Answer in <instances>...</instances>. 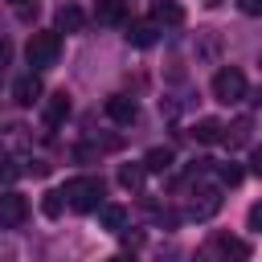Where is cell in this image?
Returning a JSON list of instances; mask_svg holds the SVG:
<instances>
[{
	"instance_id": "6da1fadb",
	"label": "cell",
	"mask_w": 262,
	"mask_h": 262,
	"mask_svg": "<svg viewBox=\"0 0 262 262\" xmlns=\"http://www.w3.org/2000/svg\"><path fill=\"white\" fill-rule=\"evenodd\" d=\"M61 192H66L70 209H78V213H98L106 184H102V176H74V180H66Z\"/></svg>"
},
{
	"instance_id": "7a4b0ae2",
	"label": "cell",
	"mask_w": 262,
	"mask_h": 262,
	"mask_svg": "<svg viewBox=\"0 0 262 262\" xmlns=\"http://www.w3.org/2000/svg\"><path fill=\"white\" fill-rule=\"evenodd\" d=\"M57 53H61V33H57V29H41V33H33L29 45H25V57H29L33 70H49V66L57 61Z\"/></svg>"
},
{
	"instance_id": "3957f363",
	"label": "cell",
	"mask_w": 262,
	"mask_h": 262,
	"mask_svg": "<svg viewBox=\"0 0 262 262\" xmlns=\"http://www.w3.org/2000/svg\"><path fill=\"white\" fill-rule=\"evenodd\" d=\"M213 98L217 102H242L246 98V74L237 70V66H225V70H217L213 74Z\"/></svg>"
},
{
	"instance_id": "277c9868",
	"label": "cell",
	"mask_w": 262,
	"mask_h": 262,
	"mask_svg": "<svg viewBox=\"0 0 262 262\" xmlns=\"http://www.w3.org/2000/svg\"><path fill=\"white\" fill-rule=\"evenodd\" d=\"M25 217H29V201L16 188L0 192V225L4 229H16V225H25Z\"/></svg>"
},
{
	"instance_id": "5b68a950",
	"label": "cell",
	"mask_w": 262,
	"mask_h": 262,
	"mask_svg": "<svg viewBox=\"0 0 262 262\" xmlns=\"http://www.w3.org/2000/svg\"><path fill=\"white\" fill-rule=\"evenodd\" d=\"M41 98V78L37 74H20L16 82H12V102L16 106H33Z\"/></svg>"
},
{
	"instance_id": "8992f818",
	"label": "cell",
	"mask_w": 262,
	"mask_h": 262,
	"mask_svg": "<svg viewBox=\"0 0 262 262\" xmlns=\"http://www.w3.org/2000/svg\"><path fill=\"white\" fill-rule=\"evenodd\" d=\"M213 246H217V254H221V262H250V246H246L242 237H229V233H217V237H213Z\"/></svg>"
},
{
	"instance_id": "52a82bcc",
	"label": "cell",
	"mask_w": 262,
	"mask_h": 262,
	"mask_svg": "<svg viewBox=\"0 0 262 262\" xmlns=\"http://www.w3.org/2000/svg\"><path fill=\"white\" fill-rule=\"evenodd\" d=\"M66 119H70V94L57 90V94L45 98V127H61Z\"/></svg>"
},
{
	"instance_id": "ba28073f",
	"label": "cell",
	"mask_w": 262,
	"mask_h": 262,
	"mask_svg": "<svg viewBox=\"0 0 262 262\" xmlns=\"http://www.w3.org/2000/svg\"><path fill=\"white\" fill-rule=\"evenodd\" d=\"M106 115H111L115 123H135L139 106H135L131 94H111V98H106Z\"/></svg>"
},
{
	"instance_id": "9c48e42d",
	"label": "cell",
	"mask_w": 262,
	"mask_h": 262,
	"mask_svg": "<svg viewBox=\"0 0 262 262\" xmlns=\"http://www.w3.org/2000/svg\"><path fill=\"white\" fill-rule=\"evenodd\" d=\"M151 20L156 25H184V4L180 0H156L151 4Z\"/></svg>"
},
{
	"instance_id": "30bf717a",
	"label": "cell",
	"mask_w": 262,
	"mask_h": 262,
	"mask_svg": "<svg viewBox=\"0 0 262 262\" xmlns=\"http://www.w3.org/2000/svg\"><path fill=\"white\" fill-rule=\"evenodd\" d=\"M127 45L151 49V45H156V20H131V25H127Z\"/></svg>"
},
{
	"instance_id": "8fae6325",
	"label": "cell",
	"mask_w": 262,
	"mask_h": 262,
	"mask_svg": "<svg viewBox=\"0 0 262 262\" xmlns=\"http://www.w3.org/2000/svg\"><path fill=\"white\" fill-rule=\"evenodd\" d=\"M82 25H86V12L78 4H61L57 8V33H78Z\"/></svg>"
},
{
	"instance_id": "7c38bea8",
	"label": "cell",
	"mask_w": 262,
	"mask_h": 262,
	"mask_svg": "<svg viewBox=\"0 0 262 262\" xmlns=\"http://www.w3.org/2000/svg\"><path fill=\"white\" fill-rule=\"evenodd\" d=\"M143 180H147V168H143V164H119V184H123L127 192H139Z\"/></svg>"
},
{
	"instance_id": "4fadbf2b",
	"label": "cell",
	"mask_w": 262,
	"mask_h": 262,
	"mask_svg": "<svg viewBox=\"0 0 262 262\" xmlns=\"http://www.w3.org/2000/svg\"><path fill=\"white\" fill-rule=\"evenodd\" d=\"M98 221H102V229L123 233V225H127V209H123V205H98Z\"/></svg>"
},
{
	"instance_id": "5bb4252c",
	"label": "cell",
	"mask_w": 262,
	"mask_h": 262,
	"mask_svg": "<svg viewBox=\"0 0 262 262\" xmlns=\"http://www.w3.org/2000/svg\"><path fill=\"white\" fill-rule=\"evenodd\" d=\"M188 135H192L196 143H217V139H221V123H217V119H196Z\"/></svg>"
},
{
	"instance_id": "9a60e30c",
	"label": "cell",
	"mask_w": 262,
	"mask_h": 262,
	"mask_svg": "<svg viewBox=\"0 0 262 262\" xmlns=\"http://www.w3.org/2000/svg\"><path fill=\"white\" fill-rule=\"evenodd\" d=\"M172 160H176V156H172V147H151L139 164H143L147 172H168V168H172Z\"/></svg>"
},
{
	"instance_id": "2e32d148",
	"label": "cell",
	"mask_w": 262,
	"mask_h": 262,
	"mask_svg": "<svg viewBox=\"0 0 262 262\" xmlns=\"http://www.w3.org/2000/svg\"><path fill=\"white\" fill-rule=\"evenodd\" d=\"M221 139H225L229 147H242V143L250 139V119H237L233 127H221Z\"/></svg>"
},
{
	"instance_id": "e0dca14e",
	"label": "cell",
	"mask_w": 262,
	"mask_h": 262,
	"mask_svg": "<svg viewBox=\"0 0 262 262\" xmlns=\"http://www.w3.org/2000/svg\"><path fill=\"white\" fill-rule=\"evenodd\" d=\"M217 209H221V196H217V192L209 188V192H201V201L192 205V217H201V221H205V217H213Z\"/></svg>"
},
{
	"instance_id": "ac0fdd59",
	"label": "cell",
	"mask_w": 262,
	"mask_h": 262,
	"mask_svg": "<svg viewBox=\"0 0 262 262\" xmlns=\"http://www.w3.org/2000/svg\"><path fill=\"white\" fill-rule=\"evenodd\" d=\"M61 209H66V192H61V188H49V192L41 196V213H45V217H61Z\"/></svg>"
},
{
	"instance_id": "d6986e66",
	"label": "cell",
	"mask_w": 262,
	"mask_h": 262,
	"mask_svg": "<svg viewBox=\"0 0 262 262\" xmlns=\"http://www.w3.org/2000/svg\"><path fill=\"white\" fill-rule=\"evenodd\" d=\"M98 20L102 25H119L123 20V0H102L98 4Z\"/></svg>"
},
{
	"instance_id": "ffe728a7",
	"label": "cell",
	"mask_w": 262,
	"mask_h": 262,
	"mask_svg": "<svg viewBox=\"0 0 262 262\" xmlns=\"http://www.w3.org/2000/svg\"><path fill=\"white\" fill-rule=\"evenodd\" d=\"M246 229L262 233V201H258V205H250V213H246Z\"/></svg>"
},
{
	"instance_id": "44dd1931",
	"label": "cell",
	"mask_w": 262,
	"mask_h": 262,
	"mask_svg": "<svg viewBox=\"0 0 262 262\" xmlns=\"http://www.w3.org/2000/svg\"><path fill=\"white\" fill-rule=\"evenodd\" d=\"M221 184H229V188L242 184V168H237V164H225V168H221Z\"/></svg>"
},
{
	"instance_id": "7402d4cb",
	"label": "cell",
	"mask_w": 262,
	"mask_h": 262,
	"mask_svg": "<svg viewBox=\"0 0 262 262\" xmlns=\"http://www.w3.org/2000/svg\"><path fill=\"white\" fill-rule=\"evenodd\" d=\"M237 8H242L246 16H262V0H237Z\"/></svg>"
},
{
	"instance_id": "603a6c76",
	"label": "cell",
	"mask_w": 262,
	"mask_h": 262,
	"mask_svg": "<svg viewBox=\"0 0 262 262\" xmlns=\"http://www.w3.org/2000/svg\"><path fill=\"white\" fill-rule=\"evenodd\" d=\"M192 262H221V254H217V246H209V250H201Z\"/></svg>"
},
{
	"instance_id": "cb8c5ba5",
	"label": "cell",
	"mask_w": 262,
	"mask_h": 262,
	"mask_svg": "<svg viewBox=\"0 0 262 262\" xmlns=\"http://www.w3.org/2000/svg\"><path fill=\"white\" fill-rule=\"evenodd\" d=\"M29 172H37V176H45V172H49V164H45V160H33V164H29Z\"/></svg>"
},
{
	"instance_id": "d4e9b609",
	"label": "cell",
	"mask_w": 262,
	"mask_h": 262,
	"mask_svg": "<svg viewBox=\"0 0 262 262\" xmlns=\"http://www.w3.org/2000/svg\"><path fill=\"white\" fill-rule=\"evenodd\" d=\"M250 168H254V172L262 176V151H254V164H250Z\"/></svg>"
},
{
	"instance_id": "484cf974",
	"label": "cell",
	"mask_w": 262,
	"mask_h": 262,
	"mask_svg": "<svg viewBox=\"0 0 262 262\" xmlns=\"http://www.w3.org/2000/svg\"><path fill=\"white\" fill-rule=\"evenodd\" d=\"M8 61V41H0V66Z\"/></svg>"
},
{
	"instance_id": "4316f807",
	"label": "cell",
	"mask_w": 262,
	"mask_h": 262,
	"mask_svg": "<svg viewBox=\"0 0 262 262\" xmlns=\"http://www.w3.org/2000/svg\"><path fill=\"white\" fill-rule=\"evenodd\" d=\"M205 8H221V0H205Z\"/></svg>"
},
{
	"instance_id": "83f0119b",
	"label": "cell",
	"mask_w": 262,
	"mask_h": 262,
	"mask_svg": "<svg viewBox=\"0 0 262 262\" xmlns=\"http://www.w3.org/2000/svg\"><path fill=\"white\" fill-rule=\"evenodd\" d=\"M111 262H131V258H127V254H119V258H111Z\"/></svg>"
},
{
	"instance_id": "f1b7e54d",
	"label": "cell",
	"mask_w": 262,
	"mask_h": 262,
	"mask_svg": "<svg viewBox=\"0 0 262 262\" xmlns=\"http://www.w3.org/2000/svg\"><path fill=\"white\" fill-rule=\"evenodd\" d=\"M8 4H20V0H8Z\"/></svg>"
}]
</instances>
